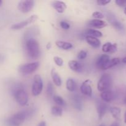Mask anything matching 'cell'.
Segmentation results:
<instances>
[{"mask_svg":"<svg viewBox=\"0 0 126 126\" xmlns=\"http://www.w3.org/2000/svg\"><path fill=\"white\" fill-rule=\"evenodd\" d=\"M33 112L32 111L25 110L18 112L12 116L10 117L6 121V124L8 126H20L26 119L28 118Z\"/></svg>","mask_w":126,"mask_h":126,"instance_id":"cell-1","label":"cell"},{"mask_svg":"<svg viewBox=\"0 0 126 126\" xmlns=\"http://www.w3.org/2000/svg\"><path fill=\"white\" fill-rule=\"evenodd\" d=\"M26 49L28 55L32 59H37L40 56L39 44L34 38H29L26 41Z\"/></svg>","mask_w":126,"mask_h":126,"instance_id":"cell-2","label":"cell"},{"mask_svg":"<svg viewBox=\"0 0 126 126\" xmlns=\"http://www.w3.org/2000/svg\"><path fill=\"white\" fill-rule=\"evenodd\" d=\"M112 84L111 76L109 74L105 73L101 76L97 84V89L100 92L110 90Z\"/></svg>","mask_w":126,"mask_h":126,"instance_id":"cell-3","label":"cell"},{"mask_svg":"<svg viewBox=\"0 0 126 126\" xmlns=\"http://www.w3.org/2000/svg\"><path fill=\"white\" fill-rule=\"evenodd\" d=\"M14 96L18 105L20 106H25L28 101V96L27 92L21 87H17L13 92Z\"/></svg>","mask_w":126,"mask_h":126,"instance_id":"cell-4","label":"cell"},{"mask_svg":"<svg viewBox=\"0 0 126 126\" xmlns=\"http://www.w3.org/2000/svg\"><path fill=\"white\" fill-rule=\"evenodd\" d=\"M43 88V82L39 75H36L33 78L32 92L33 96H38L41 93Z\"/></svg>","mask_w":126,"mask_h":126,"instance_id":"cell-5","label":"cell"},{"mask_svg":"<svg viewBox=\"0 0 126 126\" xmlns=\"http://www.w3.org/2000/svg\"><path fill=\"white\" fill-rule=\"evenodd\" d=\"M39 66V63L38 62L28 63L20 65L18 68V71L23 75H29L34 72L38 69Z\"/></svg>","mask_w":126,"mask_h":126,"instance_id":"cell-6","label":"cell"},{"mask_svg":"<svg viewBox=\"0 0 126 126\" xmlns=\"http://www.w3.org/2000/svg\"><path fill=\"white\" fill-rule=\"evenodd\" d=\"M34 1L32 0H25L20 1L18 4V9L22 13H28L30 12L34 7Z\"/></svg>","mask_w":126,"mask_h":126,"instance_id":"cell-7","label":"cell"},{"mask_svg":"<svg viewBox=\"0 0 126 126\" xmlns=\"http://www.w3.org/2000/svg\"><path fill=\"white\" fill-rule=\"evenodd\" d=\"M38 19V16L36 15H33V16L30 17L28 19H27L26 20L22 21V22H19V23H16V24H14L11 26V28L12 30H20L22 28H23L24 27H25L26 26H27L28 25L30 24V23H33V22H35L36 20Z\"/></svg>","mask_w":126,"mask_h":126,"instance_id":"cell-8","label":"cell"},{"mask_svg":"<svg viewBox=\"0 0 126 126\" xmlns=\"http://www.w3.org/2000/svg\"><path fill=\"white\" fill-rule=\"evenodd\" d=\"M91 84H92V81L89 79L86 80L82 82L80 87V90L82 94L89 96V97L92 95V89L91 87Z\"/></svg>","mask_w":126,"mask_h":126,"instance_id":"cell-9","label":"cell"},{"mask_svg":"<svg viewBox=\"0 0 126 126\" xmlns=\"http://www.w3.org/2000/svg\"><path fill=\"white\" fill-rule=\"evenodd\" d=\"M52 6L59 13H63L66 9V5L65 2L61 1H54L52 2Z\"/></svg>","mask_w":126,"mask_h":126,"instance_id":"cell-10","label":"cell"},{"mask_svg":"<svg viewBox=\"0 0 126 126\" xmlns=\"http://www.w3.org/2000/svg\"><path fill=\"white\" fill-rule=\"evenodd\" d=\"M100 97L103 101L105 102H110L114 99V95L113 92H112L111 90H108V91H103L101 93Z\"/></svg>","mask_w":126,"mask_h":126,"instance_id":"cell-11","label":"cell"},{"mask_svg":"<svg viewBox=\"0 0 126 126\" xmlns=\"http://www.w3.org/2000/svg\"><path fill=\"white\" fill-rule=\"evenodd\" d=\"M117 44H112V43H106L104 44L102 46V50L103 52L105 53H114L115 52L117 51Z\"/></svg>","mask_w":126,"mask_h":126,"instance_id":"cell-12","label":"cell"},{"mask_svg":"<svg viewBox=\"0 0 126 126\" xmlns=\"http://www.w3.org/2000/svg\"><path fill=\"white\" fill-rule=\"evenodd\" d=\"M88 24L90 27L96 28H103L107 25V23L102 20L94 19L89 21Z\"/></svg>","mask_w":126,"mask_h":126,"instance_id":"cell-13","label":"cell"},{"mask_svg":"<svg viewBox=\"0 0 126 126\" xmlns=\"http://www.w3.org/2000/svg\"><path fill=\"white\" fill-rule=\"evenodd\" d=\"M86 40L91 46L94 48H98L101 45V42L98 38L95 37L90 36H86Z\"/></svg>","mask_w":126,"mask_h":126,"instance_id":"cell-14","label":"cell"},{"mask_svg":"<svg viewBox=\"0 0 126 126\" xmlns=\"http://www.w3.org/2000/svg\"><path fill=\"white\" fill-rule=\"evenodd\" d=\"M121 60L119 58H113L112 59H110L108 62L105 63V65L102 67V70H105L111 68L112 67L116 66L120 63Z\"/></svg>","mask_w":126,"mask_h":126,"instance_id":"cell-15","label":"cell"},{"mask_svg":"<svg viewBox=\"0 0 126 126\" xmlns=\"http://www.w3.org/2000/svg\"><path fill=\"white\" fill-rule=\"evenodd\" d=\"M108 109V105L105 103H99L97 105V113H98V118L102 119L105 113H107Z\"/></svg>","mask_w":126,"mask_h":126,"instance_id":"cell-16","label":"cell"},{"mask_svg":"<svg viewBox=\"0 0 126 126\" xmlns=\"http://www.w3.org/2000/svg\"><path fill=\"white\" fill-rule=\"evenodd\" d=\"M68 66L71 70L76 72H80L82 70L81 63L76 60H70L68 62Z\"/></svg>","mask_w":126,"mask_h":126,"instance_id":"cell-17","label":"cell"},{"mask_svg":"<svg viewBox=\"0 0 126 126\" xmlns=\"http://www.w3.org/2000/svg\"><path fill=\"white\" fill-rule=\"evenodd\" d=\"M51 77L52 78L53 80V82L55 84V86H60L62 85V79H61V78H60V75H59L57 72L56 71L55 69L54 68H53L51 70Z\"/></svg>","mask_w":126,"mask_h":126,"instance_id":"cell-18","label":"cell"},{"mask_svg":"<svg viewBox=\"0 0 126 126\" xmlns=\"http://www.w3.org/2000/svg\"><path fill=\"white\" fill-rule=\"evenodd\" d=\"M110 60V56L107 54H103L101 55L96 62V65L99 69L102 70V67L105 65L106 63Z\"/></svg>","mask_w":126,"mask_h":126,"instance_id":"cell-19","label":"cell"},{"mask_svg":"<svg viewBox=\"0 0 126 126\" xmlns=\"http://www.w3.org/2000/svg\"><path fill=\"white\" fill-rule=\"evenodd\" d=\"M55 44H56L58 47L65 50H70V49L73 48V47L71 43H68V42L62 41H57L55 42Z\"/></svg>","mask_w":126,"mask_h":126,"instance_id":"cell-20","label":"cell"},{"mask_svg":"<svg viewBox=\"0 0 126 126\" xmlns=\"http://www.w3.org/2000/svg\"><path fill=\"white\" fill-rule=\"evenodd\" d=\"M110 112L112 116L116 119H119L120 118L121 110L120 108L117 107H112L110 108Z\"/></svg>","mask_w":126,"mask_h":126,"instance_id":"cell-21","label":"cell"},{"mask_svg":"<svg viewBox=\"0 0 126 126\" xmlns=\"http://www.w3.org/2000/svg\"><path fill=\"white\" fill-rule=\"evenodd\" d=\"M86 34H87V36H90L95 37V38H100L103 36V34L101 32L98 30H96L92 29V28H89V29H87V30L85 32Z\"/></svg>","mask_w":126,"mask_h":126,"instance_id":"cell-22","label":"cell"},{"mask_svg":"<svg viewBox=\"0 0 126 126\" xmlns=\"http://www.w3.org/2000/svg\"><path fill=\"white\" fill-rule=\"evenodd\" d=\"M66 89L70 92H73L76 89V84L75 80L72 78H68L66 81Z\"/></svg>","mask_w":126,"mask_h":126,"instance_id":"cell-23","label":"cell"},{"mask_svg":"<svg viewBox=\"0 0 126 126\" xmlns=\"http://www.w3.org/2000/svg\"><path fill=\"white\" fill-rule=\"evenodd\" d=\"M73 104L74 107L78 110H81L82 109V103L81 98L79 96L75 95L73 98Z\"/></svg>","mask_w":126,"mask_h":126,"instance_id":"cell-24","label":"cell"},{"mask_svg":"<svg viewBox=\"0 0 126 126\" xmlns=\"http://www.w3.org/2000/svg\"><path fill=\"white\" fill-rule=\"evenodd\" d=\"M51 113L55 116H61L63 114V110L59 106H54L52 107Z\"/></svg>","mask_w":126,"mask_h":126,"instance_id":"cell-25","label":"cell"},{"mask_svg":"<svg viewBox=\"0 0 126 126\" xmlns=\"http://www.w3.org/2000/svg\"><path fill=\"white\" fill-rule=\"evenodd\" d=\"M53 100H54V102L59 106H63V107H64V106L66 105V102H65V100L62 97H60V96L54 95L53 97Z\"/></svg>","mask_w":126,"mask_h":126,"instance_id":"cell-26","label":"cell"},{"mask_svg":"<svg viewBox=\"0 0 126 126\" xmlns=\"http://www.w3.org/2000/svg\"><path fill=\"white\" fill-rule=\"evenodd\" d=\"M47 94L49 96L51 97L54 94V87L51 82H49L47 86Z\"/></svg>","mask_w":126,"mask_h":126,"instance_id":"cell-27","label":"cell"},{"mask_svg":"<svg viewBox=\"0 0 126 126\" xmlns=\"http://www.w3.org/2000/svg\"><path fill=\"white\" fill-rule=\"evenodd\" d=\"M54 61L55 62V63L56 64L57 66H62L63 65V60L62 59L61 57L58 56H55L54 57Z\"/></svg>","mask_w":126,"mask_h":126,"instance_id":"cell-28","label":"cell"},{"mask_svg":"<svg viewBox=\"0 0 126 126\" xmlns=\"http://www.w3.org/2000/svg\"><path fill=\"white\" fill-rule=\"evenodd\" d=\"M92 17L95 18V19H102V18H104V16L102 13H101L100 12H98V11H95V12H94L92 13Z\"/></svg>","mask_w":126,"mask_h":126,"instance_id":"cell-29","label":"cell"},{"mask_svg":"<svg viewBox=\"0 0 126 126\" xmlns=\"http://www.w3.org/2000/svg\"><path fill=\"white\" fill-rule=\"evenodd\" d=\"M112 25L114 26V28L118 30H123L124 27H123V25L120 23V22H118V21H113V22H111Z\"/></svg>","mask_w":126,"mask_h":126,"instance_id":"cell-30","label":"cell"},{"mask_svg":"<svg viewBox=\"0 0 126 126\" xmlns=\"http://www.w3.org/2000/svg\"><path fill=\"white\" fill-rule=\"evenodd\" d=\"M87 53L85 50H81L78 55V59L79 60H83L87 57Z\"/></svg>","mask_w":126,"mask_h":126,"instance_id":"cell-31","label":"cell"},{"mask_svg":"<svg viewBox=\"0 0 126 126\" xmlns=\"http://www.w3.org/2000/svg\"><path fill=\"white\" fill-rule=\"evenodd\" d=\"M60 25L62 27V28L64 30H68L70 27V24L68 23L67 22H65V21H61L60 22Z\"/></svg>","mask_w":126,"mask_h":126,"instance_id":"cell-32","label":"cell"},{"mask_svg":"<svg viewBox=\"0 0 126 126\" xmlns=\"http://www.w3.org/2000/svg\"><path fill=\"white\" fill-rule=\"evenodd\" d=\"M116 4L120 7H125L126 6V0H116Z\"/></svg>","mask_w":126,"mask_h":126,"instance_id":"cell-33","label":"cell"},{"mask_svg":"<svg viewBox=\"0 0 126 126\" xmlns=\"http://www.w3.org/2000/svg\"><path fill=\"white\" fill-rule=\"evenodd\" d=\"M111 2L110 0H98L97 1V4L99 6H106Z\"/></svg>","mask_w":126,"mask_h":126,"instance_id":"cell-34","label":"cell"},{"mask_svg":"<svg viewBox=\"0 0 126 126\" xmlns=\"http://www.w3.org/2000/svg\"><path fill=\"white\" fill-rule=\"evenodd\" d=\"M38 126H46V123L45 121H41Z\"/></svg>","mask_w":126,"mask_h":126,"instance_id":"cell-35","label":"cell"},{"mask_svg":"<svg viewBox=\"0 0 126 126\" xmlns=\"http://www.w3.org/2000/svg\"><path fill=\"white\" fill-rule=\"evenodd\" d=\"M50 47H51V44H50V43H48L47 44V46H46L47 49H48V50H49V49H50Z\"/></svg>","mask_w":126,"mask_h":126,"instance_id":"cell-36","label":"cell"},{"mask_svg":"<svg viewBox=\"0 0 126 126\" xmlns=\"http://www.w3.org/2000/svg\"><path fill=\"white\" fill-rule=\"evenodd\" d=\"M122 62H123V63H124L126 64V57H125L123 58V59H122Z\"/></svg>","mask_w":126,"mask_h":126,"instance_id":"cell-37","label":"cell"},{"mask_svg":"<svg viewBox=\"0 0 126 126\" xmlns=\"http://www.w3.org/2000/svg\"><path fill=\"white\" fill-rule=\"evenodd\" d=\"M110 126H119V125H118V124L117 123H113V124H112Z\"/></svg>","mask_w":126,"mask_h":126,"instance_id":"cell-38","label":"cell"},{"mask_svg":"<svg viewBox=\"0 0 126 126\" xmlns=\"http://www.w3.org/2000/svg\"><path fill=\"white\" fill-rule=\"evenodd\" d=\"M124 123L126 124V111L125 113V114H124Z\"/></svg>","mask_w":126,"mask_h":126,"instance_id":"cell-39","label":"cell"},{"mask_svg":"<svg viewBox=\"0 0 126 126\" xmlns=\"http://www.w3.org/2000/svg\"><path fill=\"white\" fill-rule=\"evenodd\" d=\"M124 104L126 105V97L124 98Z\"/></svg>","mask_w":126,"mask_h":126,"instance_id":"cell-40","label":"cell"},{"mask_svg":"<svg viewBox=\"0 0 126 126\" xmlns=\"http://www.w3.org/2000/svg\"><path fill=\"white\" fill-rule=\"evenodd\" d=\"M124 14H125L126 15V7L125 9H124Z\"/></svg>","mask_w":126,"mask_h":126,"instance_id":"cell-41","label":"cell"},{"mask_svg":"<svg viewBox=\"0 0 126 126\" xmlns=\"http://www.w3.org/2000/svg\"><path fill=\"white\" fill-rule=\"evenodd\" d=\"M2 1H1V0H0V6H1V5L2 4Z\"/></svg>","mask_w":126,"mask_h":126,"instance_id":"cell-42","label":"cell"},{"mask_svg":"<svg viewBox=\"0 0 126 126\" xmlns=\"http://www.w3.org/2000/svg\"><path fill=\"white\" fill-rule=\"evenodd\" d=\"M99 126H105L104 125V124H101V125H100Z\"/></svg>","mask_w":126,"mask_h":126,"instance_id":"cell-43","label":"cell"}]
</instances>
